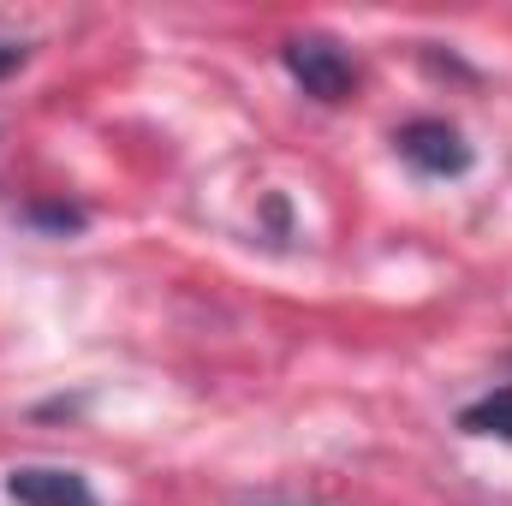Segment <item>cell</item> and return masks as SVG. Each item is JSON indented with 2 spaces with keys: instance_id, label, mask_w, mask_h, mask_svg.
Masks as SVG:
<instances>
[{
  "instance_id": "obj_1",
  "label": "cell",
  "mask_w": 512,
  "mask_h": 506,
  "mask_svg": "<svg viewBox=\"0 0 512 506\" xmlns=\"http://www.w3.org/2000/svg\"><path fill=\"white\" fill-rule=\"evenodd\" d=\"M286 72H292V78L304 84V96H316V102H346L352 84H358L352 60H346L334 42H322V36H298V42H286Z\"/></svg>"
},
{
  "instance_id": "obj_2",
  "label": "cell",
  "mask_w": 512,
  "mask_h": 506,
  "mask_svg": "<svg viewBox=\"0 0 512 506\" xmlns=\"http://www.w3.org/2000/svg\"><path fill=\"white\" fill-rule=\"evenodd\" d=\"M399 155H405L417 173H435V179H447V173H465V167H471L465 137L447 126V120H411V126L399 131Z\"/></svg>"
},
{
  "instance_id": "obj_3",
  "label": "cell",
  "mask_w": 512,
  "mask_h": 506,
  "mask_svg": "<svg viewBox=\"0 0 512 506\" xmlns=\"http://www.w3.org/2000/svg\"><path fill=\"white\" fill-rule=\"evenodd\" d=\"M6 495L18 506H96L90 483L78 471H60V465H18L6 477Z\"/></svg>"
},
{
  "instance_id": "obj_4",
  "label": "cell",
  "mask_w": 512,
  "mask_h": 506,
  "mask_svg": "<svg viewBox=\"0 0 512 506\" xmlns=\"http://www.w3.org/2000/svg\"><path fill=\"white\" fill-rule=\"evenodd\" d=\"M459 423H465L471 435H501V441H512V387H495L489 399L465 405V411H459Z\"/></svg>"
},
{
  "instance_id": "obj_5",
  "label": "cell",
  "mask_w": 512,
  "mask_h": 506,
  "mask_svg": "<svg viewBox=\"0 0 512 506\" xmlns=\"http://www.w3.org/2000/svg\"><path fill=\"white\" fill-rule=\"evenodd\" d=\"M30 221H36V227H60V233L84 227V215H78V209H66V203H36V209H30Z\"/></svg>"
},
{
  "instance_id": "obj_6",
  "label": "cell",
  "mask_w": 512,
  "mask_h": 506,
  "mask_svg": "<svg viewBox=\"0 0 512 506\" xmlns=\"http://www.w3.org/2000/svg\"><path fill=\"white\" fill-rule=\"evenodd\" d=\"M18 66V48H0V72H12Z\"/></svg>"
}]
</instances>
